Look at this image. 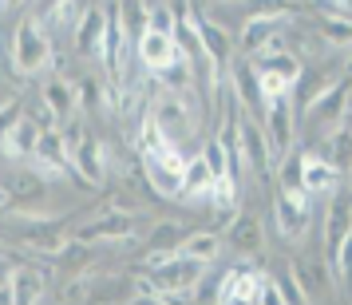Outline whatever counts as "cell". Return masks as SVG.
<instances>
[{"instance_id": "cell-12", "label": "cell", "mask_w": 352, "mask_h": 305, "mask_svg": "<svg viewBox=\"0 0 352 305\" xmlns=\"http://www.w3.org/2000/svg\"><path fill=\"white\" fill-rule=\"evenodd\" d=\"M135 52H139L143 67H146V72H155V76H166L175 64H182V52H178L175 36L143 32L139 40H135Z\"/></svg>"}, {"instance_id": "cell-20", "label": "cell", "mask_w": 352, "mask_h": 305, "mask_svg": "<svg viewBox=\"0 0 352 305\" xmlns=\"http://www.w3.org/2000/svg\"><path fill=\"white\" fill-rule=\"evenodd\" d=\"M230 87H234V103L238 107H245V112L261 107V87H257L254 60H238V64L230 67Z\"/></svg>"}, {"instance_id": "cell-23", "label": "cell", "mask_w": 352, "mask_h": 305, "mask_svg": "<svg viewBox=\"0 0 352 305\" xmlns=\"http://www.w3.org/2000/svg\"><path fill=\"white\" fill-rule=\"evenodd\" d=\"M8 286H12V305H40L44 297V273L32 266H16L8 273Z\"/></svg>"}, {"instance_id": "cell-26", "label": "cell", "mask_w": 352, "mask_h": 305, "mask_svg": "<svg viewBox=\"0 0 352 305\" xmlns=\"http://www.w3.org/2000/svg\"><path fill=\"white\" fill-rule=\"evenodd\" d=\"M329 155H320L324 162H333V171H352V119H344L336 131H329Z\"/></svg>"}, {"instance_id": "cell-19", "label": "cell", "mask_w": 352, "mask_h": 305, "mask_svg": "<svg viewBox=\"0 0 352 305\" xmlns=\"http://www.w3.org/2000/svg\"><path fill=\"white\" fill-rule=\"evenodd\" d=\"M44 107L52 112V119H56V131L64 127L67 119H76V87L64 80V76H52V80H44Z\"/></svg>"}, {"instance_id": "cell-8", "label": "cell", "mask_w": 352, "mask_h": 305, "mask_svg": "<svg viewBox=\"0 0 352 305\" xmlns=\"http://www.w3.org/2000/svg\"><path fill=\"white\" fill-rule=\"evenodd\" d=\"M309 194L297 187V182H285L281 187V194H277V207H273V214H277V230L285 234L289 242H301L305 234H309V222H313V210H309Z\"/></svg>"}, {"instance_id": "cell-13", "label": "cell", "mask_w": 352, "mask_h": 305, "mask_svg": "<svg viewBox=\"0 0 352 305\" xmlns=\"http://www.w3.org/2000/svg\"><path fill=\"white\" fill-rule=\"evenodd\" d=\"M285 28H289V12H257L241 28V48L250 52V56H261Z\"/></svg>"}, {"instance_id": "cell-1", "label": "cell", "mask_w": 352, "mask_h": 305, "mask_svg": "<svg viewBox=\"0 0 352 305\" xmlns=\"http://www.w3.org/2000/svg\"><path fill=\"white\" fill-rule=\"evenodd\" d=\"M0 222L12 230V242L32 246V250H40V254H60L64 242L72 238V234L64 230V222L52 218V214H44V210H4Z\"/></svg>"}, {"instance_id": "cell-10", "label": "cell", "mask_w": 352, "mask_h": 305, "mask_svg": "<svg viewBox=\"0 0 352 305\" xmlns=\"http://www.w3.org/2000/svg\"><path fill=\"white\" fill-rule=\"evenodd\" d=\"M349 238H352V194L333 191V202L324 210V254H329V262H336L340 246Z\"/></svg>"}, {"instance_id": "cell-27", "label": "cell", "mask_w": 352, "mask_h": 305, "mask_svg": "<svg viewBox=\"0 0 352 305\" xmlns=\"http://www.w3.org/2000/svg\"><path fill=\"white\" fill-rule=\"evenodd\" d=\"M76 103H80V112H87V115L111 112V107H115L111 96L103 92V80H96V76H83V80H76Z\"/></svg>"}, {"instance_id": "cell-24", "label": "cell", "mask_w": 352, "mask_h": 305, "mask_svg": "<svg viewBox=\"0 0 352 305\" xmlns=\"http://www.w3.org/2000/svg\"><path fill=\"white\" fill-rule=\"evenodd\" d=\"M222 254V238L218 234H210V230H198V234H186L182 246H178V257H190L198 266H214Z\"/></svg>"}, {"instance_id": "cell-4", "label": "cell", "mask_w": 352, "mask_h": 305, "mask_svg": "<svg viewBox=\"0 0 352 305\" xmlns=\"http://www.w3.org/2000/svg\"><path fill=\"white\" fill-rule=\"evenodd\" d=\"M52 64V44L44 36V24L36 17H24L12 32V67L16 76H36Z\"/></svg>"}, {"instance_id": "cell-16", "label": "cell", "mask_w": 352, "mask_h": 305, "mask_svg": "<svg viewBox=\"0 0 352 305\" xmlns=\"http://www.w3.org/2000/svg\"><path fill=\"white\" fill-rule=\"evenodd\" d=\"M198 40H202V52H206L210 67L218 76H222L226 67H234V40H230V32H226L218 20L198 17Z\"/></svg>"}, {"instance_id": "cell-7", "label": "cell", "mask_w": 352, "mask_h": 305, "mask_svg": "<svg viewBox=\"0 0 352 305\" xmlns=\"http://www.w3.org/2000/svg\"><path fill=\"white\" fill-rule=\"evenodd\" d=\"M349 99H352V80L349 76H340V80L324 92V96H317L309 107H305V119H309V127H317V131H336L344 119H349Z\"/></svg>"}, {"instance_id": "cell-32", "label": "cell", "mask_w": 352, "mask_h": 305, "mask_svg": "<svg viewBox=\"0 0 352 305\" xmlns=\"http://www.w3.org/2000/svg\"><path fill=\"white\" fill-rule=\"evenodd\" d=\"M320 32H324V44H333V48H344V44H352V24H349V20L320 17Z\"/></svg>"}, {"instance_id": "cell-33", "label": "cell", "mask_w": 352, "mask_h": 305, "mask_svg": "<svg viewBox=\"0 0 352 305\" xmlns=\"http://www.w3.org/2000/svg\"><path fill=\"white\" fill-rule=\"evenodd\" d=\"M60 139H64V147H67V155H76V147L87 139V131H83V123L80 119H67L64 127H60Z\"/></svg>"}, {"instance_id": "cell-6", "label": "cell", "mask_w": 352, "mask_h": 305, "mask_svg": "<svg viewBox=\"0 0 352 305\" xmlns=\"http://www.w3.org/2000/svg\"><path fill=\"white\" fill-rule=\"evenodd\" d=\"M265 112V127H261V135H265V147H270V159L273 167L277 162L289 159V151H293V135H297V119H293V99H273V103H265L261 107Z\"/></svg>"}, {"instance_id": "cell-37", "label": "cell", "mask_w": 352, "mask_h": 305, "mask_svg": "<svg viewBox=\"0 0 352 305\" xmlns=\"http://www.w3.org/2000/svg\"><path fill=\"white\" fill-rule=\"evenodd\" d=\"M0 305H12V286L8 282H0Z\"/></svg>"}, {"instance_id": "cell-18", "label": "cell", "mask_w": 352, "mask_h": 305, "mask_svg": "<svg viewBox=\"0 0 352 305\" xmlns=\"http://www.w3.org/2000/svg\"><path fill=\"white\" fill-rule=\"evenodd\" d=\"M4 191L24 210H36V207H44V198H48V178L36 175V171H12L8 182H4Z\"/></svg>"}, {"instance_id": "cell-38", "label": "cell", "mask_w": 352, "mask_h": 305, "mask_svg": "<svg viewBox=\"0 0 352 305\" xmlns=\"http://www.w3.org/2000/svg\"><path fill=\"white\" fill-rule=\"evenodd\" d=\"M131 305H166V302H159V297H135Z\"/></svg>"}, {"instance_id": "cell-3", "label": "cell", "mask_w": 352, "mask_h": 305, "mask_svg": "<svg viewBox=\"0 0 352 305\" xmlns=\"http://www.w3.org/2000/svg\"><path fill=\"white\" fill-rule=\"evenodd\" d=\"M202 273H206V266H198V262H190V257H170L166 266H159V270H143L146 286H151V293L159 297V302L175 305L182 293H194V286L202 282Z\"/></svg>"}, {"instance_id": "cell-14", "label": "cell", "mask_w": 352, "mask_h": 305, "mask_svg": "<svg viewBox=\"0 0 352 305\" xmlns=\"http://www.w3.org/2000/svg\"><path fill=\"white\" fill-rule=\"evenodd\" d=\"M297 187L309 198L313 194H333V191H340V175L333 171V162L320 159L317 151H305L301 162H297Z\"/></svg>"}, {"instance_id": "cell-25", "label": "cell", "mask_w": 352, "mask_h": 305, "mask_svg": "<svg viewBox=\"0 0 352 305\" xmlns=\"http://www.w3.org/2000/svg\"><path fill=\"white\" fill-rule=\"evenodd\" d=\"M293 282L301 289V297H320L329 293V270L320 262H309V257H297L293 262Z\"/></svg>"}, {"instance_id": "cell-2", "label": "cell", "mask_w": 352, "mask_h": 305, "mask_svg": "<svg viewBox=\"0 0 352 305\" xmlns=\"http://www.w3.org/2000/svg\"><path fill=\"white\" fill-rule=\"evenodd\" d=\"M151 123L162 131V139L166 143H175V139H186L194 127H198V115H202V107H198V99L190 96H170V92H162L155 103H151Z\"/></svg>"}, {"instance_id": "cell-39", "label": "cell", "mask_w": 352, "mask_h": 305, "mask_svg": "<svg viewBox=\"0 0 352 305\" xmlns=\"http://www.w3.org/2000/svg\"><path fill=\"white\" fill-rule=\"evenodd\" d=\"M8 202H12V198H8V191H4V187H0V214L8 210Z\"/></svg>"}, {"instance_id": "cell-9", "label": "cell", "mask_w": 352, "mask_h": 305, "mask_svg": "<svg viewBox=\"0 0 352 305\" xmlns=\"http://www.w3.org/2000/svg\"><path fill=\"white\" fill-rule=\"evenodd\" d=\"M143 175L151 182V191L162 198L182 194V175H186V159L178 155L175 147H162L155 155H143Z\"/></svg>"}, {"instance_id": "cell-22", "label": "cell", "mask_w": 352, "mask_h": 305, "mask_svg": "<svg viewBox=\"0 0 352 305\" xmlns=\"http://www.w3.org/2000/svg\"><path fill=\"white\" fill-rule=\"evenodd\" d=\"M40 135H44V131L36 127V119H32V115H24L16 127L8 131V139H4V147H0V151H4L8 159H32Z\"/></svg>"}, {"instance_id": "cell-21", "label": "cell", "mask_w": 352, "mask_h": 305, "mask_svg": "<svg viewBox=\"0 0 352 305\" xmlns=\"http://www.w3.org/2000/svg\"><path fill=\"white\" fill-rule=\"evenodd\" d=\"M230 246L245 257H261L265 254V238H261V222L257 214H238V222L230 226Z\"/></svg>"}, {"instance_id": "cell-31", "label": "cell", "mask_w": 352, "mask_h": 305, "mask_svg": "<svg viewBox=\"0 0 352 305\" xmlns=\"http://www.w3.org/2000/svg\"><path fill=\"white\" fill-rule=\"evenodd\" d=\"M182 238H186V230H182L178 222H155L151 226V246H155V250H170V254H178Z\"/></svg>"}, {"instance_id": "cell-35", "label": "cell", "mask_w": 352, "mask_h": 305, "mask_svg": "<svg viewBox=\"0 0 352 305\" xmlns=\"http://www.w3.org/2000/svg\"><path fill=\"white\" fill-rule=\"evenodd\" d=\"M257 305H285L281 289L273 286V277H265V286H261V297H257Z\"/></svg>"}, {"instance_id": "cell-15", "label": "cell", "mask_w": 352, "mask_h": 305, "mask_svg": "<svg viewBox=\"0 0 352 305\" xmlns=\"http://www.w3.org/2000/svg\"><path fill=\"white\" fill-rule=\"evenodd\" d=\"M103 36H107V8L103 4L83 8V17L76 20V52H80V60H99Z\"/></svg>"}, {"instance_id": "cell-11", "label": "cell", "mask_w": 352, "mask_h": 305, "mask_svg": "<svg viewBox=\"0 0 352 305\" xmlns=\"http://www.w3.org/2000/svg\"><path fill=\"white\" fill-rule=\"evenodd\" d=\"M238 159L254 171L257 182H265L273 175V159H270V147H265V135L254 119L241 115V127H238Z\"/></svg>"}, {"instance_id": "cell-5", "label": "cell", "mask_w": 352, "mask_h": 305, "mask_svg": "<svg viewBox=\"0 0 352 305\" xmlns=\"http://www.w3.org/2000/svg\"><path fill=\"white\" fill-rule=\"evenodd\" d=\"M139 214H131V210H103V214H96V218H87V222L72 234L76 242H83V246H99V242H135L139 238Z\"/></svg>"}, {"instance_id": "cell-34", "label": "cell", "mask_w": 352, "mask_h": 305, "mask_svg": "<svg viewBox=\"0 0 352 305\" xmlns=\"http://www.w3.org/2000/svg\"><path fill=\"white\" fill-rule=\"evenodd\" d=\"M20 119H24V112H20V103H4V107H0V147H4V139H8V131L16 127Z\"/></svg>"}, {"instance_id": "cell-17", "label": "cell", "mask_w": 352, "mask_h": 305, "mask_svg": "<svg viewBox=\"0 0 352 305\" xmlns=\"http://www.w3.org/2000/svg\"><path fill=\"white\" fill-rule=\"evenodd\" d=\"M72 171H80L83 182H103L107 178V143L96 139V135H87L80 147H76V155H72Z\"/></svg>"}, {"instance_id": "cell-40", "label": "cell", "mask_w": 352, "mask_h": 305, "mask_svg": "<svg viewBox=\"0 0 352 305\" xmlns=\"http://www.w3.org/2000/svg\"><path fill=\"white\" fill-rule=\"evenodd\" d=\"M222 305H245V302H238V297H226V302Z\"/></svg>"}, {"instance_id": "cell-36", "label": "cell", "mask_w": 352, "mask_h": 305, "mask_svg": "<svg viewBox=\"0 0 352 305\" xmlns=\"http://www.w3.org/2000/svg\"><path fill=\"white\" fill-rule=\"evenodd\" d=\"M336 266H340L344 273H352V238L340 246V254H336Z\"/></svg>"}, {"instance_id": "cell-29", "label": "cell", "mask_w": 352, "mask_h": 305, "mask_svg": "<svg viewBox=\"0 0 352 305\" xmlns=\"http://www.w3.org/2000/svg\"><path fill=\"white\" fill-rule=\"evenodd\" d=\"M91 262H96V250H91V246H83V242H76V238L64 242V250H60V270L80 273V270H87Z\"/></svg>"}, {"instance_id": "cell-28", "label": "cell", "mask_w": 352, "mask_h": 305, "mask_svg": "<svg viewBox=\"0 0 352 305\" xmlns=\"http://www.w3.org/2000/svg\"><path fill=\"white\" fill-rule=\"evenodd\" d=\"M214 191V171H210V162L198 155V159L186 162V175H182V194L186 198H206Z\"/></svg>"}, {"instance_id": "cell-30", "label": "cell", "mask_w": 352, "mask_h": 305, "mask_svg": "<svg viewBox=\"0 0 352 305\" xmlns=\"http://www.w3.org/2000/svg\"><path fill=\"white\" fill-rule=\"evenodd\" d=\"M175 28H178L175 4H146V32L175 36Z\"/></svg>"}]
</instances>
